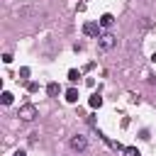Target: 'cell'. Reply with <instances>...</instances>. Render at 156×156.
Masks as SVG:
<instances>
[{
  "label": "cell",
  "mask_w": 156,
  "mask_h": 156,
  "mask_svg": "<svg viewBox=\"0 0 156 156\" xmlns=\"http://www.w3.org/2000/svg\"><path fill=\"white\" fill-rule=\"evenodd\" d=\"M117 46V37L112 34V32H102L100 37H98V49L100 51H112Z\"/></svg>",
  "instance_id": "cell-1"
},
{
  "label": "cell",
  "mask_w": 156,
  "mask_h": 156,
  "mask_svg": "<svg viewBox=\"0 0 156 156\" xmlns=\"http://www.w3.org/2000/svg\"><path fill=\"white\" fill-rule=\"evenodd\" d=\"M37 107L32 105V102H24V105H20V110H17V117L22 119V122H34L37 119Z\"/></svg>",
  "instance_id": "cell-2"
},
{
  "label": "cell",
  "mask_w": 156,
  "mask_h": 156,
  "mask_svg": "<svg viewBox=\"0 0 156 156\" xmlns=\"http://www.w3.org/2000/svg\"><path fill=\"white\" fill-rule=\"evenodd\" d=\"M71 149H73V151H85V149H88V139H85L83 134H73V136H71Z\"/></svg>",
  "instance_id": "cell-3"
},
{
  "label": "cell",
  "mask_w": 156,
  "mask_h": 156,
  "mask_svg": "<svg viewBox=\"0 0 156 156\" xmlns=\"http://www.w3.org/2000/svg\"><path fill=\"white\" fill-rule=\"evenodd\" d=\"M83 34L85 37H100V22H85L83 24Z\"/></svg>",
  "instance_id": "cell-4"
},
{
  "label": "cell",
  "mask_w": 156,
  "mask_h": 156,
  "mask_svg": "<svg viewBox=\"0 0 156 156\" xmlns=\"http://www.w3.org/2000/svg\"><path fill=\"white\" fill-rule=\"evenodd\" d=\"M98 22H100V27H105V29H110V27L115 24V17H112L110 12H105V15H102V17L98 20Z\"/></svg>",
  "instance_id": "cell-5"
},
{
  "label": "cell",
  "mask_w": 156,
  "mask_h": 156,
  "mask_svg": "<svg viewBox=\"0 0 156 156\" xmlns=\"http://www.w3.org/2000/svg\"><path fill=\"white\" fill-rule=\"evenodd\" d=\"M46 93H49L51 98H56V95L61 93V85H58V83H49V85H46Z\"/></svg>",
  "instance_id": "cell-6"
},
{
  "label": "cell",
  "mask_w": 156,
  "mask_h": 156,
  "mask_svg": "<svg viewBox=\"0 0 156 156\" xmlns=\"http://www.w3.org/2000/svg\"><path fill=\"white\" fill-rule=\"evenodd\" d=\"M66 100H68V102H78V90H76V88H68V90H66Z\"/></svg>",
  "instance_id": "cell-7"
},
{
  "label": "cell",
  "mask_w": 156,
  "mask_h": 156,
  "mask_svg": "<svg viewBox=\"0 0 156 156\" xmlns=\"http://www.w3.org/2000/svg\"><path fill=\"white\" fill-rule=\"evenodd\" d=\"M0 100H2V105H12V100H15V95H12L10 90H2V95H0Z\"/></svg>",
  "instance_id": "cell-8"
},
{
  "label": "cell",
  "mask_w": 156,
  "mask_h": 156,
  "mask_svg": "<svg viewBox=\"0 0 156 156\" xmlns=\"http://www.w3.org/2000/svg\"><path fill=\"white\" fill-rule=\"evenodd\" d=\"M88 102H90V107H93V110H95V107H102V98H100L98 93H95V95H90V100H88Z\"/></svg>",
  "instance_id": "cell-9"
},
{
  "label": "cell",
  "mask_w": 156,
  "mask_h": 156,
  "mask_svg": "<svg viewBox=\"0 0 156 156\" xmlns=\"http://www.w3.org/2000/svg\"><path fill=\"white\" fill-rule=\"evenodd\" d=\"M122 154H124V156H141L136 146H124V151H122Z\"/></svg>",
  "instance_id": "cell-10"
},
{
  "label": "cell",
  "mask_w": 156,
  "mask_h": 156,
  "mask_svg": "<svg viewBox=\"0 0 156 156\" xmlns=\"http://www.w3.org/2000/svg\"><path fill=\"white\" fill-rule=\"evenodd\" d=\"M78 78H80V73H78L76 68H71V71H68V80H71V83H76Z\"/></svg>",
  "instance_id": "cell-11"
},
{
  "label": "cell",
  "mask_w": 156,
  "mask_h": 156,
  "mask_svg": "<svg viewBox=\"0 0 156 156\" xmlns=\"http://www.w3.org/2000/svg\"><path fill=\"white\" fill-rule=\"evenodd\" d=\"M27 90H29V93H37V90H39V83H37V80H29V83H27Z\"/></svg>",
  "instance_id": "cell-12"
},
{
  "label": "cell",
  "mask_w": 156,
  "mask_h": 156,
  "mask_svg": "<svg viewBox=\"0 0 156 156\" xmlns=\"http://www.w3.org/2000/svg\"><path fill=\"white\" fill-rule=\"evenodd\" d=\"M20 76H22V78H29V68H27V66H24V68H20Z\"/></svg>",
  "instance_id": "cell-13"
},
{
  "label": "cell",
  "mask_w": 156,
  "mask_h": 156,
  "mask_svg": "<svg viewBox=\"0 0 156 156\" xmlns=\"http://www.w3.org/2000/svg\"><path fill=\"white\" fill-rule=\"evenodd\" d=\"M15 156H27V154H24L22 149H17V151H15Z\"/></svg>",
  "instance_id": "cell-14"
},
{
  "label": "cell",
  "mask_w": 156,
  "mask_h": 156,
  "mask_svg": "<svg viewBox=\"0 0 156 156\" xmlns=\"http://www.w3.org/2000/svg\"><path fill=\"white\" fill-rule=\"evenodd\" d=\"M149 83H154V85H156V76H151V78H149Z\"/></svg>",
  "instance_id": "cell-15"
},
{
  "label": "cell",
  "mask_w": 156,
  "mask_h": 156,
  "mask_svg": "<svg viewBox=\"0 0 156 156\" xmlns=\"http://www.w3.org/2000/svg\"><path fill=\"white\" fill-rule=\"evenodd\" d=\"M154 61H156V54H154Z\"/></svg>",
  "instance_id": "cell-16"
}]
</instances>
